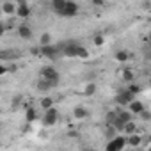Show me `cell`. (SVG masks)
<instances>
[{
    "label": "cell",
    "instance_id": "obj_6",
    "mask_svg": "<svg viewBox=\"0 0 151 151\" xmlns=\"http://www.w3.org/2000/svg\"><path fill=\"white\" fill-rule=\"evenodd\" d=\"M57 119H59V112L55 109H50L43 114V124L45 126H53L57 123Z\"/></svg>",
    "mask_w": 151,
    "mask_h": 151
},
{
    "label": "cell",
    "instance_id": "obj_31",
    "mask_svg": "<svg viewBox=\"0 0 151 151\" xmlns=\"http://www.w3.org/2000/svg\"><path fill=\"white\" fill-rule=\"evenodd\" d=\"M4 32H6V27H4L2 23H0V36H4Z\"/></svg>",
    "mask_w": 151,
    "mask_h": 151
},
{
    "label": "cell",
    "instance_id": "obj_11",
    "mask_svg": "<svg viewBox=\"0 0 151 151\" xmlns=\"http://www.w3.org/2000/svg\"><path fill=\"white\" fill-rule=\"evenodd\" d=\"M0 59L2 60H16L18 52H14V50H0Z\"/></svg>",
    "mask_w": 151,
    "mask_h": 151
},
{
    "label": "cell",
    "instance_id": "obj_32",
    "mask_svg": "<svg viewBox=\"0 0 151 151\" xmlns=\"http://www.w3.org/2000/svg\"><path fill=\"white\" fill-rule=\"evenodd\" d=\"M4 73H7V68H4V66H0V75H4Z\"/></svg>",
    "mask_w": 151,
    "mask_h": 151
},
{
    "label": "cell",
    "instance_id": "obj_8",
    "mask_svg": "<svg viewBox=\"0 0 151 151\" xmlns=\"http://www.w3.org/2000/svg\"><path fill=\"white\" fill-rule=\"evenodd\" d=\"M16 14H18L20 18H27V16L30 14V7H29V4L25 2V0L16 6Z\"/></svg>",
    "mask_w": 151,
    "mask_h": 151
},
{
    "label": "cell",
    "instance_id": "obj_28",
    "mask_svg": "<svg viewBox=\"0 0 151 151\" xmlns=\"http://www.w3.org/2000/svg\"><path fill=\"white\" fill-rule=\"evenodd\" d=\"M139 116H140V117H142V119H144V121H149V117H151V114H149V112H147V110H146V109H144V110H142V112H140V114H139Z\"/></svg>",
    "mask_w": 151,
    "mask_h": 151
},
{
    "label": "cell",
    "instance_id": "obj_4",
    "mask_svg": "<svg viewBox=\"0 0 151 151\" xmlns=\"http://www.w3.org/2000/svg\"><path fill=\"white\" fill-rule=\"evenodd\" d=\"M39 53H43L46 59H59L62 53H60V48L59 45H48V46H41L39 48Z\"/></svg>",
    "mask_w": 151,
    "mask_h": 151
},
{
    "label": "cell",
    "instance_id": "obj_26",
    "mask_svg": "<svg viewBox=\"0 0 151 151\" xmlns=\"http://www.w3.org/2000/svg\"><path fill=\"white\" fill-rule=\"evenodd\" d=\"M93 41H94V45H96V46H101V45L105 43V37H103L101 34H98V36H94V37H93Z\"/></svg>",
    "mask_w": 151,
    "mask_h": 151
},
{
    "label": "cell",
    "instance_id": "obj_18",
    "mask_svg": "<svg viewBox=\"0 0 151 151\" xmlns=\"http://www.w3.org/2000/svg\"><path fill=\"white\" fill-rule=\"evenodd\" d=\"M39 45H41V46H48V45H52V34H48V32L41 34V37H39Z\"/></svg>",
    "mask_w": 151,
    "mask_h": 151
},
{
    "label": "cell",
    "instance_id": "obj_15",
    "mask_svg": "<svg viewBox=\"0 0 151 151\" xmlns=\"http://www.w3.org/2000/svg\"><path fill=\"white\" fill-rule=\"evenodd\" d=\"M41 109L46 112V110H50V109H53V98H50V96H45L43 100H41Z\"/></svg>",
    "mask_w": 151,
    "mask_h": 151
},
{
    "label": "cell",
    "instance_id": "obj_2",
    "mask_svg": "<svg viewBox=\"0 0 151 151\" xmlns=\"http://www.w3.org/2000/svg\"><path fill=\"white\" fill-rule=\"evenodd\" d=\"M41 80H46L52 87H55V86L59 84V80H60V75H59V71H57L55 68L45 66V68L41 69Z\"/></svg>",
    "mask_w": 151,
    "mask_h": 151
},
{
    "label": "cell",
    "instance_id": "obj_14",
    "mask_svg": "<svg viewBox=\"0 0 151 151\" xmlns=\"http://www.w3.org/2000/svg\"><path fill=\"white\" fill-rule=\"evenodd\" d=\"M2 11H4L6 14H16V4L6 2V4H2Z\"/></svg>",
    "mask_w": 151,
    "mask_h": 151
},
{
    "label": "cell",
    "instance_id": "obj_19",
    "mask_svg": "<svg viewBox=\"0 0 151 151\" xmlns=\"http://www.w3.org/2000/svg\"><path fill=\"white\" fill-rule=\"evenodd\" d=\"M73 114H75V117H77V119H86L87 117V110L84 107H77V109L73 110Z\"/></svg>",
    "mask_w": 151,
    "mask_h": 151
},
{
    "label": "cell",
    "instance_id": "obj_24",
    "mask_svg": "<svg viewBox=\"0 0 151 151\" xmlns=\"http://www.w3.org/2000/svg\"><path fill=\"white\" fill-rule=\"evenodd\" d=\"M36 87H37V91H50V89H52V86H50L46 80H39Z\"/></svg>",
    "mask_w": 151,
    "mask_h": 151
},
{
    "label": "cell",
    "instance_id": "obj_29",
    "mask_svg": "<svg viewBox=\"0 0 151 151\" xmlns=\"http://www.w3.org/2000/svg\"><path fill=\"white\" fill-rule=\"evenodd\" d=\"M105 133H107V137H110V139H112V135H114V128H112V126H107Z\"/></svg>",
    "mask_w": 151,
    "mask_h": 151
},
{
    "label": "cell",
    "instance_id": "obj_21",
    "mask_svg": "<svg viewBox=\"0 0 151 151\" xmlns=\"http://www.w3.org/2000/svg\"><path fill=\"white\" fill-rule=\"evenodd\" d=\"M116 59H117L119 62H124V60H128V59H130V53H128L126 50H119V52L116 53Z\"/></svg>",
    "mask_w": 151,
    "mask_h": 151
},
{
    "label": "cell",
    "instance_id": "obj_23",
    "mask_svg": "<svg viewBox=\"0 0 151 151\" xmlns=\"http://www.w3.org/2000/svg\"><path fill=\"white\" fill-rule=\"evenodd\" d=\"M27 121L29 123H32V121H36L37 119V112H36V109H27Z\"/></svg>",
    "mask_w": 151,
    "mask_h": 151
},
{
    "label": "cell",
    "instance_id": "obj_16",
    "mask_svg": "<svg viewBox=\"0 0 151 151\" xmlns=\"http://www.w3.org/2000/svg\"><path fill=\"white\" fill-rule=\"evenodd\" d=\"M123 132L130 137V135H133V133H137V124L133 123V121H130V123H126L124 124V128H123Z\"/></svg>",
    "mask_w": 151,
    "mask_h": 151
},
{
    "label": "cell",
    "instance_id": "obj_10",
    "mask_svg": "<svg viewBox=\"0 0 151 151\" xmlns=\"http://www.w3.org/2000/svg\"><path fill=\"white\" fill-rule=\"evenodd\" d=\"M128 107H130V110H128V112H130V114H137V116L144 110V103H142V101H139V100H133Z\"/></svg>",
    "mask_w": 151,
    "mask_h": 151
},
{
    "label": "cell",
    "instance_id": "obj_9",
    "mask_svg": "<svg viewBox=\"0 0 151 151\" xmlns=\"http://www.w3.org/2000/svg\"><path fill=\"white\" fill-rule=\"evenodd\" d=\"M18 34H20L22 39H30V37H32V29H30L27 23H22V25L18 27Z\"/></svg>",
    "mask_w": 151,
    "mask_h": 151
},
{
    "label": "cell",
    "instance_id": "obj_13",
    "mask_svg": "<svg viewBox=\"0 0 151 151\" xmlns=\"http://www.w3.org/2000/svg\"><path fill=\"white\" fill-rule=\"evenodd\" d=\"M117 121H119V123H123V124H126V123H130V121H132V114H130V112H126V110H121V112H117Z\"/></svg>",
    "mask_w": 151,
    "mask_h": 151
},
{
    "label": "cell",
    "instance_id": "obj_27",
    "mask_svg": "<svg viewBox=\"0 0 151 151\" xmlns=\"http://www.w3.org/2000/svg\"><path fill=\"white\" fill-rule=\"evenodd\" d=\"M128 91H130V93H132V94L135 96V94H137V93L140 91V87H139L137 84H130V87H128Z\"/></svg>",
    "mask_w": 151,
    "mask_h": 151
},
{
    "label": "cell",
    "instance_id": "obj_22",
    "mask_svg": "<svg viewBox=\"0 0 151 151\" xmlns=\"http://www.w3.org/2000/svg\"><path fill=\"white\" fill-rule=\"evenodd\" d=\"M96 93V86H94V82H91V84H87L86 87H84V94L86 96H93Z\"/></svg>",
    "mask_w": 151,
    "mask_h": 151
},
{
    "label": "cell",
    "instance_id": "obj_30",
    "mask_svg": "<svg viewBox=\"0 0 151 151\" xmlns=\"http://www.w3.org/2000/svg\"><path fill=\"white\" fill-rule=\"evenodd\" d=\"M93 6H103L101 0H93Z\"/></svg>",
    "mask_w": 151,
    "mask_h": 151
},
{
    "label": "cell",
    "instance_id": "obj_3",
    "mask_svg": "<svg viewBox=\"0 0 151 151\" xmlns=\"http://www.w3.org/2000/svg\"><path fill=\"white\" fill-rule=\"evenodd\" d=\"M78 11H80V7H78L77 2H73V0H66V6H64V9L60 11V16H64V18H73V16L78 14Z\"/></svg>",
    "mask_w": 151,
    "mask_h": 151
},
{
    "label": "cell",
    "instance_id": "obj_5",
    "mask_svg": "<svg viewBox=\"0 0 151 151\" xmlns=\"http://www.w3.org/2000/svg\"><path fill=\"white\" fill-rule=\"evenodd\" d=\"M126 146V137L123 135H117V137H112L107 144V151H123V147Z\"/></svg>",
    "mask_w": 151,
    "mask_h": 151
},
{
    "label": "cell",
    "instance_id": "obj_20",
    "mask_svg": "<svg viewBox=\"0 0 151 151\" xmlns=\"http://www.w3.org/2000/svg\"><path fill=\"white\" fill-rule=\"evenodd\" d=\"M133 78H135V75H133L132 69H124V71H123V80H124V82H130V84H132Z\"/></svg>",
    "mask_w": 151,
    "mask_h": 151
},
{
    "label": "cell",
    "instance_id": "obj_7",
    "mask_svg": "<svg viewBox=\"0 0 151 151\" xmlns=\"http://www.w3.org/2000/svg\"><path fill=\"white\" fill-rule=\"evenodd\" d=\"M133 100H135V96H133L128 89H126V91H121V93L116 96V101H117L119 105H130Z\"/></svg>",
    "mask_w": 151,
    "mask_h": 151
},
{
    "label": "cell",
    "instance_id": "obj_17",
    "mask_svg": "<svg viewBox=\"0 0 151 151\" xmlns=\"http://www.w3.org/2000/svg\"><path fill=\"white\" fill-rule=\"evenodd\" d=\"M64 6H66V0H53V2H52V7H53V11L57 14H60V11L64 9Z\"/></svg>",
    "mask_w": 151,
    "mask_h": 151
},
{
    "label": "cell",
    "instance_id": "obj_1",
    "mask_svg": "<svg viewBox=\"0 0 151 151\" xmlns=\"http://www.w3.org/2000/svg\"><path fill=\"white\" fill-rule=\"evenodd\" d=\"M59 48H60V53L64 57H80V59H87L89 57L87 48H84L77 41H66V43L59 45Z\"/></svg>",
    "mask_w": 151,
    "mask_h": 151
},
{
    "label": "cell",
    "instance_id": "obj_25",
    "mask_svg": "<svg viewBox=\"0 0 151 151\" xmlns=\"http://www.w3.org/2000/svg\"><path fill=\"white\" fill-rule=\"evenodd\" d=\"M116 117H117V112H114V110H110L109 114H107V126H112V123L116 121Z\"/></svg>",
    "mask_w": 151,
    "mask_h": 151
},
{
    "label": "cell",
    "instance_id": "obj_12",
    "mask_svg": "<svg viewBox=\"0 0 151 151\" xmlns=\"http://www.w3.org/2000/svg\"><path fill=\"white\" fill-rule=\"evenodd\" d=\"M140 142H142V137H140V135H137V133H133V135L126 137V144H130L132 147H137V146H140Z\"/></svg>",
    "mask_w": 151,
    "mask_h": 151
}]
</instances>
